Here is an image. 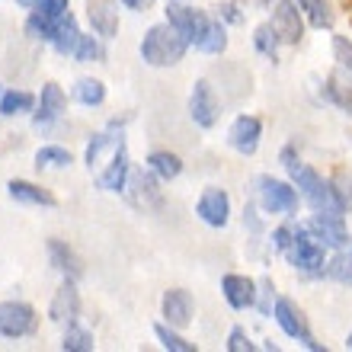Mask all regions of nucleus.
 I'll use <instances>...</instances> for the list:
<instances>
[{
    "instance_id": "1",
    "label": "nucleus",
    "mask_w": 352,
    "mask_h": 352,
    "mask_svg": "<svg viewBox=\"0 0 352 352\" xmlns=\"http://www.w3.org/2000/svg\"><path fill=\"white\" fill-rule=\"evenodd\" d=\"M282 164H285V170L292 173V179H295L301 199L314 208V214H346V202H343V195H340V189H336V183L324 179V176L317 173V170H311L307 164H301L292 148L282 151Z\"/></svg>"
},
{
    "instance_id": "2",
    "label": "nucleus",
    "mask_w": 352,
    "mask_h": 352,
    "mask_svg": "<svg viewBox=\"0 0 352 352\" xmlns=\"http://www.w3.org/2000/svg\"><path fill=\"white\" fill-rule=\"evenodd\" d=\"M189 42L183 38V32L170 23H157L151 26L141 38V58L148 61L151 67H173L183 61Z\"/></svg>"
},
{
    "instance_id": "3",
    "label": "nucleus",
    "mask_w": 352,
    "mask_h": 352,
    "mask_svg": "<svg viewBox=\"0 0 352 352\" xmlns=\"http://www.w3.org/2000/svg\"><path fill=\"white\" fill-rule=\"evenodd\" d=\"M288 263L301 272H311V276H324L327 269V243H320L314 234L307 231V228H298L292 243H288L285 250Z\"/></svg>"
},
{
    "instance_id": "4",
    "label": "nucleus",
    "mask_w": 352,
    "mask_h": 352,
    "mask_svg": "<svg viewBox=\"0 0 352 352\" xmlns=\"http://www.w3.org/2000/svg\"><path fill=\"white\" fill-rule=\"evenodd\" d=\"M298 202H301V192L295 186L272 179V176H260L256 179V205L266 214H295Z\"/></svg>"
},
{
    "instance_id": "5",
    "label": "nucleus",
    "mask_w": 352,
    "mask_h": 352,
    "mask_svg": "<svg viewBox=\"0 0 352 352\" xmlns=\"http://www.w3.org/2000/svg\"><path fill=\"white\" fill-rule=\"evenodd\" d=\"M272 317H276V324L282 327V333L285 336H292V340H298L301 346H307V349H314V352L324 349V346L314 340V333L307 330V320H305V314H301V307H298L295 301H288V298H276Z\"/></svg>"
},
{
    "instance_id": "6",
    "label": "nucleus",
    "mask_w": 352,
    "mask_h": 352,
    "mask_svg": "<svg viewBox=\"0 0 352 352\" xmlns=\"http://www.w3.org/2000/svg\"><path fill=\"white\" fill-rule=\"evenodd\" d=\"M189 119L199 125V129H214L218 119H221V100L208 80H195L192 93H189Z\"/></svg>"
},
{
    "instance_id": "7",
    "label": "nucleus",
    "mask_w": 352,
    "mask_h": 352,
    "mask_svg": "<svg viewBox=\"0 0 352 352\" xmlns=\"http://www.w3.org/2000/svg\"><path fill=\"white\" fill-rule=\"evenodd\" d=\"M269 10H272V19L269 26L278 32V38L285 45H298L305 38V19L298 13V7L292 0H269Z\"/></svg>"
},
{
    "instance_id": "8",
    "label": "nucleus",
    "mask_w": 352,
    "mask_h": 352,
    "mask_svg": "<svg viewBox=\"0 0 352 352\" xmlns=\"http://www.w3.org/2000/svg\"><path fill=\"white\" fill-rule=\"evenodd\" d=\"M36 330V311L23 301H3L0 305V336L7 340H19Z\"/></svg>"
},
{
    "instance_id": "9",
    "label": "nucleus",
    "mask_w": 352,
    "mask_h": 352,
    "mask_svg": "<svg viewBox=\"0 0 352 352\" xmlns=\"http://www.w3.org/2000/svg\"><path fill=\"white\" fill-rule=\"evenodd\" d=\"M167 23L183 32V38L189 42V45H195V42L205 36V29L212 26V16L202 13V10L183 7V3H170L167 7Z\"/></svg>"
},
{
    "instance_id": "10",
    "label": "nucleus",
    "mask_w": 352,
    "mask_h": 352,
    "mask_svg": "<svg viewBox=\"0 0 352 352\" xmlns=\"http://www.w3.org/2000/svg\"><path fill=\"white\" fill-rule=\"evenodd\" d=\"M195 214H199L208 228H224V224L231 221V199H228L224 189L208 186V189L199 195V202H195Z\"/></svg>"
},
{
    "instance_id": "11",
    "label": "nucleus",
    "mask_w": 352,
    "mask_h": 352,
    "mask_svg": "<svg viewBox=\"0 0 352 352\" xmlns=\"http://www.w3.org/2000/svg\"><path fill=\"white\" fill-rule=\"evenodd\" d=\"M260 138H263V122L256 119V116H237V119L231 122V129H228V144H231L237 154H243V157L256 154Z\"/></svg>"
},
{
    "instance_id": "12",
    "label": "nucleus",
    "mask_w": 352,
    "mask_h": 352,
    "mask_svg": "<svg viewBox=\"0 0 352 352\" xmlns=\"http://www.w3.org/2000/svg\"><path fill=\"white\" fill-rule=\"evenodd\" d=\"M129 202L135 208H144V212H154L160 205V189L157 179H154V170L151 173H144V170L129 173Z\"/></svg>"
},
{
    "instance_id": "13",
    "label": "nucleus",
    "mask_w": 352,
    "mask_h": 352,
    "mask_svg": "<svg viewBox=\"0 0 352 352\" xmlns=\"http://www.w3.org/2000/svg\"><path fill=\"white\" fill-rule=\"evenodd\" d=\"M160 307H164V320H167L170 327H176V330H183V327L192 324V295L186 292V288H170V292H164V301H160Z\"/></svg>"
},
{
    "instance_id": "14",
    "label": "nucleus",
    "mask_w": 352,
    "mask_h": 352,
    "mask_svg": "<svg viewBox=\"0 0 352 352\" xmlns=\"http://www.w3.org/2000/svg\"><path fill=\"white\" fill-rule=\"evenodd\" d=\"M305 228L314 234L320 243L333 247V250H340V247H346V243H349V237H346L343 214H314V218H311Z\"/></svg>"
},
{
    "instance_id": "15",
    "label": "nucleus",
    "mask_w": 352,
    "mask_h": 352,
    "mask_svg": "<svg viewBox=\"0 0 352 352\" xmlns=\"http://www.w3.org/2000/svg\"><path fill=\"white\" fill-rule=\"evenodd\" d=\"M87 16H90V26L100 38H116V32H119V3L116 0H90Z\"/></svg>"
},
{
    "instance_id": "16",
    "label": "nucleus",
    "mask_w": 352,
    "mask_h": 352,
    "mask_svg": "<svg viewBox=\"0 0 352 352\" xmlns=\"http://www.w3.org/2000/svg\"><path fill=\"white\" fill-rule=\"evenodd\" d=\"M221 292H224V301H228L234 311H247V307L256 305V282L247 276L228 272V276L221 278Z\"/></svg>"
},
{
    "instance_id": "17",
    "label": "nucleus",
    "mask_w": 352,
    "mask_h": 352,
    "mask_svg": "<svg viewBox=\"0 0 352 352\" xmlns=\"http://www.w3.org/2000/svg\"><path fill=\"white\" fill-rule=\"evenodd\" d=\"M77 314H80V295H77L74 278H65V285L58 288L52 305H48V317L55 324H74Z\"/></svg>"
},
{
    "instance_id": "18",
    "label": "nucleus",
    "mask_w": 352,
    "mask_h": 352,
    "mask_svg": "<svg viewBox=\"0 0 352 352\" xmlns=\"http://www.w3.org/2000/svg\"><path fill=\"white\" fill-rule=\"evenodd\" d=\"M125 148V141H122V131L119 135H112V131H102V135H96V138L87 144V154H84V160H87V167L90 170H100V167H106L119 151Z\"/></svg>"
},
{
    "instance_id": "19",
    "label": "nucleus",
    "mask_w": 352,
    "mask_h": 352,
    "mask_svg": "<svg viewBox=\"0 0 352 352\" xmlns=\"http://www.w3.org/2000/svg\"><path fill=\"white\" fill-rule=\"evenodd\" d=\"M129 173H131V164H129V151L122 148L116 157L106 164V167L96 173V186H100L102 192H119L129 186Z\"/></svg>"
},
{
    "instance_id": "20",
    "label": "nucleus",
    "mask_w": 352,
    "mask_h": 352,
    "mask_svg": "<svg viewBox=\"0 0 352 352\" xmlns=\"http://www.w3.org/2000/svg\"><path fill=\"white\" fill-rule=\"evenodd\" d=\"M65 93H61V87L58 84H45L42 87V96H38V112L32 116V122H36L38 129H48L52 122L61 119V112H65Z\"/></svg>"
},
{
    "instance_id": "21",
    "label": "nucleus",
    "mask_w": 352,
    "mask_h": 352,
    "mask_svg": "<svg viewBox=\"0 0 352 352\" xmlns=\"http://www.w3.org/2000/svg\"><path fill=\"white\" fill-rule=\"evenodd\" d=\"M324 96L333 102L336 109H343L352 116V74L346 67H336L333 74L327 77V87H324Z\"/></svg>"
},
{
    "instance_id": "22",
    "label": "nucleus",
    "mask_w": 352,
    "mask_h": 352,
    "mask_svg": "<svg viewBox=\"0 0 352 352\" xmlns=\"http://www.w3.org/2000/svg\"><path fill=\"white\" fill-rule=\"evenodd\" d=\"M48 260H52V266L61 272L65 278H80V260L74 256V250L67 247V243H61V241H48Z\"/></svg>"
},
{
    "instance_id": "23",
    "label": "nucleus",
    "mask_w": 352,
    "mask_h": 352,
    "mask_svg": "<svg viewBox=\"0 0 352 352\" xmlns=\"http://www.w3.org/2000/svg\"><path fill=\"white\" fill-rule=\"evenodd\" d=\"M7 192H10V199L26 202V205H45V208H52V205H55V195L45 192V189H42V186H36V183H26V179H10Z\"/></svg>"
},
{
    "instance_id": "24",
    "label": "nucleus",
    "mask_w": 352,
    "mask_h": 352,
    "mask_svg": "<svg viewBox=\"0 0 352 352\" xmlns=\"http://www.w3.org/2000/svg\"><path fill=\"white\" fill-rule=\"evenodd\" d=\"M58 26H61V16H48V13H38V10H32L26 19V32L32 38H42V42H55Z\"/></svg>"
},
{
    "instance_id": "25",
    "label": "nucleus",
    "mask_w": 352,
    "mask_h": 352,
    "mask_svg": "<svg viewBox=\"0 0 352 352\" xmlns=\"http://www.w3.org/2000/svg\"><path fill=\"white\" fill-rule=\"evenodd\" d=\"M80 29H77V23H74V16L71 13H65L61 16V26H58V36H55V42L52 45L61 52V55H74L77 52V45H80Z\"/></svg>"
},
{
    "instance_id": "26",
    "label": "nucleus",
    "mask_w": 352,
    "mask_h": 352,
    "mask_svg": "<svg viewBox=\"0 0 352 352\" xmlns=\"http://www.w3.org/2000/svg\"><path fill=\"white\" fill-rule=\"evenodd\" d=\"M148 167L160 179H176V176L183 173V160L176 157V154H170V151H154L148 157Z\"/></svg>"
},
{
    "instance_id": "27",
    "label": "nucleus",
    "mask_w": 352,
    "mask_h": 352,
    "mask_svg": "<svg viewBox=\"0 0 352 352\" xmlns=\"http://www.w3.org/2000/svg\"><path fill=\"white\" fill-rule=\"evenodd\" d=\"M195 48L205 52V55H221L224 48H228V32H224L221 19H212V26L205 29V36L195 42Z\"/></svg>"
},
{
    "instance_id": "28",
    "label": "nucleus",
    "mask_w": 352,
    "mask_h": 352,
    "mask_svg": "<svg viewBox=\"0 0 352 352\" xmlns=\"http://www.w3.org/2000/svg\"><path fill=\"white\" fill-rule=\"evenodd\" d=\"M36 106V96L26 90H10L0 96V112L3 116H23V112H32Z\"/></svg>"
},
{
    "instance_id": "29",
    "label": "nucleus",
    "mask_w": 352,
    "mask_h": 352,
    "mask_svg": "<svg viewBox=\"0 0 352 352\" xmlns=\"http://www.w3.org/2000/svg\"><path fill=\"white\" fill-rule=\"evenodd\" d=\"M71 164V151L58 148V144H45V148L36 151V167L38 170H58Z\"/></svg>"
},
{
    "instance_id": "30",
    "label": "nucleus",
    "mask_w": 352,
    "mask_h": 352,
    "mask_svg": "<svg viewBox=\"0 0 352 352\" xmlns=\"http://www.w3.org/2000/svg\"><path fill=\"white\" fill-rule=\"evenodd\" d=\"M278 45H282V38H278V32H276L272 26H269V23L253 32V48H256V52H260L263 58H272V61H276Z\"/></svg>"
},
{
    "instance_id": "31",
    "label": "nucleus",
    "mask_w": 352,
    "mask_h": 352,
    "mask_svg": "<svg viewBox=\"0 0 352 352\" xmlns=\"http://www.w3.org/2000/svg\"><path fill=\"white\" fill-rule=\"evenodd\" d=\"M74 100L84 102V106H100L106 100V87L100 80H93V77H84V80H77L74 87Z\"/></svg>"
},
{
    "instance_id": "32",
    "label": "nucleus",
    "mask_w": 352,
    "mask_h": 352,
    "mask_svg": "<svg viewBox=\"0 0 352 352\" xmlns=\"http://www.w3.org/2000/svg\"><path fill=\"white\" fill-rule=\"evenodd\" d=\"M154 333H157V340H160V346H164V349H173V352H195V343L183 340V336L176 333V327L157 324V327H154Z\"/></svg>"
},
{
    "instance_id": "33",
    "label": "nucleus",
    "mask_w": 352,
    "mask_h": 352,
    "mask_svg": "<svg viewBox=\"0 0 352 352\" xmlns=\"http://www.w3.org/2000/svg\"><path fill=\"white\" fill-rule=\"evenodd\" d=\"M61 349L65 352H90L93 349V333H87V330H80V327L67 324V333L65 340H61Z\"/></svg>"
},
{
    "instance_id": "34",
    "label": "nucleus",
    "mask_w": 352,
    "mask_h": 352,
    "mask_svg": "<svg viewBox=\"0 0 352 352\" xmlns=\"http://www.w3.org/2000/svg\"><path fill=\"white\" fill-rule=\"evenodd\" d=\"M298 7L307 13L311 26H330V13H327V0H298Z\"/></svg>"
},
{
    "instance_id": "35",
    "label": "nucleus",
    "mask_w": 352,
    "mask_h": 352,
    "mask_svg": "<svg viewBox=\"0 0 352 352\" xmlns=\"http://www.w3.org/2000/svg\"><path fill=\"white\" fill-rule=\"evenodd\" d=\"M74 58H77V61H84V65H87V61H100V58H102V45L93 36H84V38H80V45H77V52H74Z\"/></svg>"
},
{
    "instance_id": "36",
    "label": "nucleus",
    "mask_w": 352,
    "mask_h": 352,
    "mask_svg": "<svg viewBox=\"0 0 352 352\" xmlns=\"http://www.w3.org/2000/svg\"><path fill=\"white\" fill-rule=\"evenodd\" d=\"M272 282L269 278H263V282H256V307H260V314H272V307H276V298H272Z\"/></svg>"
},
{
    "instance_id": "37",
    "label": "nucleus",
    "mask_w": 352,
    "mask_h": 352,
    "mask_svg": "<svg viewBox=\"0 0 352 352\" xmlns=\"http://www.w3.org/2000/svg\"><path fill=\"white\" fill-rule=\"evenodd\" d=\"M333 58H336V65L346 67L352 74V42L346 36H333Z\"/></svg>"
},
{
    "instance_id": "38",
    "label": "nucleus",
    "mask_w": 352,
    "mask_h": 352,
    "mask_svg": "<svg viewBox=\"0 0 352 352\" xmlns=\"http://www.w3.org/2000/svg\"><path fill=\"white\" fill-rule=\"evenodd\" d=\"M256 346L250 343V336L243 333L241 327H234L231 330V336H228V352H253Z\"/></svg>"
},
{
    "instance_id": "39",
    "label": "nucleus",
    "mask_w": 352,
    "mask_h": 352,
    "mask_svg": "<svg viewBox=\"0 0 352 352\" xmlns=\"http://www.w3.org/2000/svg\"><path fill=\"white\" fill-rule=\"evenodd\" d=\"M218 19L231 23V26H241V23H243V13L237 10V3H221V7H218Z\"/></svg>"
},
{
    "instance_id": "40",
    "label": "nucleus",
    "mask_w": 352,
    "mask_h": 352,
    "mask_svg": "<svg viewBox=\"0 0 352 352\" xmlns=\"http://www.w3.org/2000/svg\"><path fill=\"white\" fill-rule=\"evenodd\" d=\"M38 13H48V16H65L67 0H42V3H38Z\"/></svg>"
},
{
    "instance_id": "41",
    "label": "nucleus",
    "mask_w": 352,
    "mask_h": 352,
    "mask_svg": "<svg viewBox=\"0 0 352 352\" xmlns=\"http://www.w3.org/2000/svg\"><path fill=\"white\" fill-rule=\"evenodd\" d=\"M292 237H295V231H288V228H276V231H272V247L285 253L288 243H292Z\"/></svg>"
},
{
    "instance_id": "42",
    "label": "nucleus",
    "mask_w": 352,
    "mask_h": 352,
    "mask_svg": "<svg viewBox=\"0 0 352 352\" xmlns=\"http://www.w3.org/2000/svg\"><path fill=\"white\" fill-rule=\"evenodd\" d=\"M122 7H129V10H144L148 7V0H119Z\"/></svg>"
},
{
    "instance_id": "43",
    "label": "nucleus",
    "mask_w": 352,
    "mask_h": 352,
    "mask_svg": "<svg viewBox=\"0 0 352 352\" xmlns=\"http://www.w3.org/2000/svg\"><path fill=\"white\" fill-rule=\"evenodd\" d=\"M19 7H26V10H38V3H42V0H16Z\"/></svg>"
},
{
    "instance_id": "44",
    "label": "nucleus",
    "mask_w": 352,
    "mask_h": 352,
    "mask_svg": "<svg viewBox=\"0 0 352 352\" xmlns=\"http://www.w3.org/2000/svg\"><path fill=\"white\" fill-rule=\"evenodd\" d=\"M247 7H269V0H243Z\"/></svg>"
},
{
    "instance_id": "45",
    "label": "nucleus",
    "mask_w": 352,
    "mask_h": 352,
    "mask_svg": "<svg viewBox=\"0 0 352 352\" xmlns=\"http://www.w3.org/2000/svg\"><path fill=\"white\" fill-rule=\"evenodd\" d=\"M346 346H349V349H352V333H349V336H346Z\"/></svg>"
},
{
    "instance_id": "46",
    "label": "nucleus",
    "mask_w": 352,
    "mask_h": 352,
    "mask_svg": "<svg viewBox=\"0 0 352 352\" xmlns=\"http://www.w3.org/2000/svg\"><path fill=\"white\" fill-rule=\"evenodd\" d=\"M349 250H352V243H349Z\"/></svg>"
}]
</instances>
